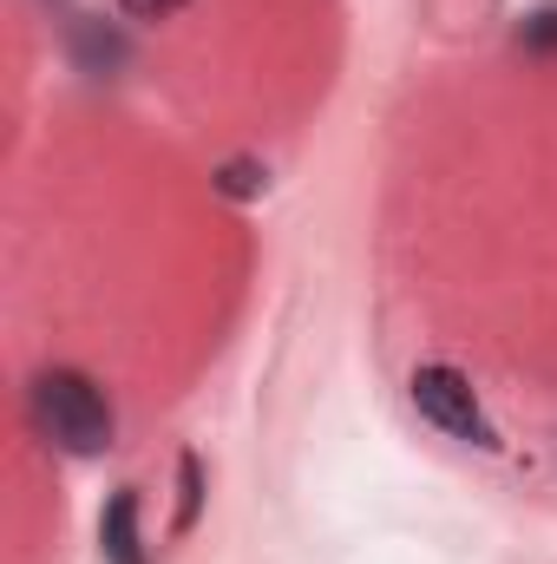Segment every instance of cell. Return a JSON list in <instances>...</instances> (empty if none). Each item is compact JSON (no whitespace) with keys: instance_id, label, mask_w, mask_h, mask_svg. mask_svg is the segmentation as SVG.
<instances>
[{"instance_id":"obj_4","label":"cell","mask_w":557,"mask_h":564,"mask_svg":"<svg viewBox=\"0 0 557 564\" xmlns=\"http://www.w3.org/2000/svg\"><path fill=\"white\" fill-rule=\"evenodd\" d=\"M217 191L223 197H263L270 191V171L256 158H230V164H217Z\"/></svg>"},{"instance_id":"obj_6","label":"cell","mask_w":557,"mask_h":564,"mask_svg":"<svg viewBox=\"0 0 557 564\" xmlns=\"http://www.w3.org/2000/svg\"><path fill=\"white\" fill-rule=\"evenodd\" d=\"M518 40H525V46H538V53H551V46H557V7H538V13L518 26Z\"/></svg>"},{"instance_id":"obj_1","label":"cell","mask_w":557,"mask_h":564,"mask_svg":"<svg viewBox=\"0 0 557 564\" xmlns=\"http://www.w3.org/2000/svg\"><path fill=\"white\" fill-rule=\"evenodd\" d=\"M26 408H33V426H40L59 453H73V459H99V453L112 446V408H106V394H99L79 368H46V375H33Z\"/></svg>"},{"instance_id":"obj_5","label":"cell","mask_w":557,"mask_h":564,"mask_svg":"<svg viewBox=\"0 0 557 564\" xmlns=\"http://www.w3.org/2000/svg\"><path fill=\"white\" fill-rule=\"evenodd\" d=\"M177 486H184V499H177V532H190V525H197V506H204V466H197V453L177 459Z\"/></svg>"},{"instance_id":"obj_3","label":"cell","mask_w":557,"mask_h":564,"mask_svg":"<svg viewBox=\"0 0 557 564\" xmlns=\"http://www.w3.org/2000/svg\"><path fill=\"white\" fill-rule=\"evenodd\" d=\"M99 552L106 564H144V539H139V492H112L99 512Z\"/></svg>"},{"instance_id":"obj_7","label":"cell","mask_w":557,"mask_h":564,"mask_svg":"<svg viewBox=\"0 0 557 564\" xmlns=\"http://www.w3.org/2000/svg\"><path fill=\"white\" fill-rule=\"evenodd\" d=\"M119 7H125L132 20H171V13H177L184 0H119Z\"/></svg>"},{"instance_id":"obj_2","label":"cell","mask_w":557,"mask_h":564,"mask_svg":"<svg viewBox=\"0 0 557 564\" xmlns=\"http://www.w3.org/2000/svg\"><path fill=\"white\" fill-rule=\"evenodd\" d=\"M407 394H414V408L439 426V433H452V440H466V446H485V453L499 446V426L485 421V408H479V394H472V381H466L459 368L426 361V368H414Z\"/></svg>"}]
</instances>
